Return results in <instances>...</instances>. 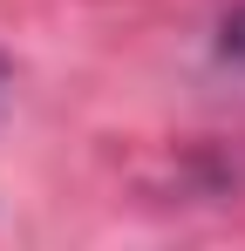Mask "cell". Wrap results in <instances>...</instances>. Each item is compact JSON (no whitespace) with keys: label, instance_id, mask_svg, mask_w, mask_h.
Instances as JSON below:
<instances>
[{"label":"cell","instance_id":"6da1fadb","mask_svg":"<svg viewBox=\"0 0 245 251\" xmlns=\"http://www.w3.org/2000/svg\"><path fill=\"white\" fill-rule=\"evenodd\" d=\"M225 54H232V61L245 68V7L232 14V21H225Z\"/></svg>","mask_w":245,"mask_h":251}]
</instances>
